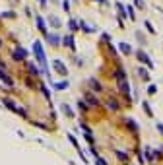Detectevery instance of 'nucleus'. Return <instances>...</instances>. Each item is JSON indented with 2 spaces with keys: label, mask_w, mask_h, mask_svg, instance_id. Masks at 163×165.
<instances>
[{
  "label": "nucleus",
  "mask_w": 163,
  "mask_h": 165,
  "mask_svg": "<svg viewBox=\"0 0 163 165\" xmlns=\"http://www.w3.org/2000/svg\"><path fill=\"white\" fill-rule=\"evenodd\" d=\"M55 88L56 89H66L68 88V82H58V84H55Z\"/></svg>",
  "instance_id": "nucleus-21"
},
{
  "label": "nucleus",
  "mask_w": 163,
  "mask_h": 165,
  "mask_svg": "<svg viewBox=\"0 0 163 165\" xmlns=\"http://www.w3.org/2000/svg\"><path fill=\"white\" fill-rule=\"evenodd\" d=\"M47 37H49V43H51V45H58V35L51 33V35H47Z\"/></svg>",
  "instance_id": "nucleus-16"
},
{
  "label": "nucleus",
  "mask_w": 163,
  "mask_h": 165,
  "mask_svg": "<svg viewBox=\"0 0 163 165\" xmlns=\"http://www.w3.org/2000/svg\"><path fill=\"white\" fill-rule=\"evenodd\" d=\"M126 124H128L130 128H132V132H134V134H136V132H138V124H136V122H134L132 119H126Z\"/></svg>",
  "instance_id": "nucleus-14"
},
{
  "label": "nucleus",
  "mask_w": 163,
  "mask_h": 165,
  "mask_svg": "<svg viewBox=\"0 0 163 165\" xmlns=\"http://www.w3.org/2000/svg\"><path fill=\"white\" fill-rule=\"evenodd\" d=\"M78 107H80L82 111H86V109H87V105H86V103H83V101L80 99V101H78Z\"/></svg>",
  "instance_id": "nucleus-24"
},
{
  "label": "nucleus",
  "mask_w": 163,
  "mask_h": 165,
  "mask_svg": "<svg viewBox=\"0 0 163 165\" xmlns=\"http://www.w3.org/2000/svg\"><path fill=\"white\" fill-rule=\"evenodd\" d=\"M78 23H80V22H76V20H70V22H68V25H70V29H72V31H76V29H78Z\"/></svg>",
  "instance_id": "nucleus-20"
},
{
  "label": "nucleus",
  "mask_w": 163,
  "mask_h": 165,
  "mask_svg": "<svg viewBox=\"0 0 163 165\" xmlns=\"http://www.w3.org/2000/svg\"><path fill=\"white\" fill-rule=\"evenodd\" d=\"M126 12H128V16H130V20H134V10H132V6H128V10H126Z\"/></svg>",
  "instance_id": "nucleus-25"
},
{
  "label": "nucleus",
  "mask_w": 163,
  "mask_h": 165,
  "mask_svg": "<svg viewBox=\"0 0 163 165\" xmlns=\"http://www.w3.org/2000/svg\"><path fill=\"white\" fill-rule=\"evenodd\" d=\"M52 66H55V70L58 72L60 76H66V74H68V68H66V64H64L62 60H58V58H56V60L52 62Z\"/></svg>",
  "instance_id": "nucleus-3"
},
{
  "label": "nucleus",
  "mask_w": 163,
  "mask_h": 165,
  "mask_svg": "<svg viewBox=\"0 0 163 165\" xmlns=\"http://www.w3.org/2000/svg\"><path fill=\"white\" fill-rule=\"evenodd\" d=\"M119 49L122 51V55H130V52H132V47H130L128 43H120V45H119Z\"/></svg>",
  "instance_id": "nucleus-9"
},
{
  "label": "nucleus",
  "mask_w": 163,
  "mask_h": 165,
  "mask_svg": "<svg viewBox=\"0 0 163 165\" xmlns=\"http://www.w3.org/2000/svg\"><path fill=\"white\" fill-rule=\"evenodd\" d=\"M35 22H37V27L43 31V33H47V25H45V20L41 18V16H37V18H35Z\"/></svg>",
  "instance_id": "nucleus-8"
},
{
  "label": "nucleus",
  "mask_w": 163,
  "mask_h": 165,
  "mask_svg": "<svg viewBox=\"0 0 163 165\" xmlns=\"http://www.w3.org/2000/svg\"><path fill=\"white\" fill-rule=\"evenodd\" d=\"M0 45H2V41H0Z\"/></svg>",
  "instance_id": "nucleus-32"
},
{
  "label": "nucleus",
  "mask_w": 163,
  "mask_h": 165,
  "mask_svg": "<svg viewBox=\"0 0 163 165\" xmlns=\"http://www.w3.org/2000/svg\"><path fill=\"white\" fill-rule=\"evenodd\" d=\"M33 52H35V56H37V60L41 64V70H43L45 74H49V70H47V56H45V51H43L41 41H35L33 43Z\"/></svg>",
  "instance_id": "nucleus-1"
},
{
  "label": "nucleus",
  "mask_w": 163,
  "mask_h": 165,
  "mask_svg": "<svg viewBox=\"0 0 163 165\" xmlns=\"http://www.w3.org/2000/svg\"><path fill=\"white\" fill-rule=\"evenodd\" d=\"M136 6H140V8H144V0H136Z\"/></svg>",
  "instance_id": "nucleus-29"
},
{
  "label": "nucleus",
  "mask_w": 163,
  "mask_h": 165,
  "mask_svg": "<svg viewBox=\"0 0 163 165\" xmlns=\"http://www.w3.org/2000/svg\"><path fill=\"white\" fill-rule=\"evenodd\" d=\"M142 107H144V111L148 113V117H154V113H151V107H150L148 101H144V103H142Z\"/></svg>",
  "instance_id": "nucleus-17"
},
{
  "label": "nucleus",
  "mask_w": 163,
  "mask_h": 165,
  "mask_svg": "<svg viewBox=\"0 0 163 165\" xmlns=\"http://www.w3.org/2000/svg\"><path fill=\"white\" fill-rule=\"evenodd\" d=\"M68 49H72V51H76V43H74V35H66L64 37V41H62Z\"/></svg>",
  "instance_id": "nucleus-6"
},
{
  "label": "nucleus",
  "mask_w": 163,
  "mask_h": 165,
  "mask_svg": "<svg viewBox=\"0 0 163 165\" xmlns=\"http://www.w3.org/2000/svg\"><path fill=\"white\" fill-rule=\"evenodd\" d=\"M86 99H87L91 105H97V103H99V101H97V97H95L93 93H86Z\"/></svg>",
  "instance_id": "nucleus-15"
},
{
  "label": "nucleus",
  "mask_w": 163,
  "mask_h": 165,
  "mask_svg": "<svg viewBox=\"0 0 163 165\" xmlns=\"http://www.w3.org/2000/svg\"><path fill=\"white\" fill-rule=\"evenodd\" d=\"M62 111H64V113H66L68 117H74V113H72V109H70V107H68V105H66V103H64V105H62Z\"/></svg>",
  "instance_id": "nucleus-19"
},
{
  "label": "nucleus",
  "mask_w": 163,
  "mask_h": 165,
  "mask_svg": "<svg viewBox=\"0 0 163 165\" xmlns=\"http://www.w3.org/2000/svg\"><path fill=\"white\" fill-rule=\"evenodd\" d=\"M89 86H91V89H95V91H101V84L97 82V80H89Z\"/></svg>",
  "instance_id": "nucleus-12"
},
{
  "label": "nucleus",
  "mask_w": 163,
  "mask_h": 165,
  "mask_svg": "<svg viewBox=\"0 0 163 165\" xmlns=\"http://www.w3.org/2000/svg\"><path fill=\"white\" fill-rule=\"evenodd\" d=\"M68 6H70V2H68V0H62V8L68 10Z\"/></svg>",
  "instance_id": "nucleus-28"
},
{
  "label": "nucleus",
  "mask_w": 163,
  "mask_h": 165,
  "mask_svg": "<svg viewBox=\"0 0 163 165\" xmlns=\"http://www.w3.org/2000/svg\"><path fill=\"white\" fill-rule=\"evenodd\" d=\"M107 105H109V107H111V109H115V111L119 109V103H117V101H115V99H109V103H107Z\"/></svg>",
  "instance_id": "nucleus-22"
},
{
  "label": "nucleus",
  "mask_w": 163,
  "mask_h": 165,
  "mask_svg": "<svg viewBox=\"0 0 163 165\" xmlns=\"http://www.w3.org/2000/svg\"><path fill=\"white\" fill-rule=\"evenodd\" d=\"M27 70L33 74V76H39V66L33 64V62H29V64H27Z\"/></svg>",
  "instance_id": "nucleus-10"
},
{
  "label": "nucleus",
  "mask_w": 163,
  "mask_h": 165,
  "mask_svg": "<svg viewBox=\"0 0 163 165\" xmlns=\"http://www.w3.org/2000/svg\"><path fill=\"white\" fill-rule=\"evenodd\" d=\"M25 56H27V51H25L23 47H18V49H14V58H16V60H23Z\"/></svg>",
  "instance_id": "nucleus-4"
},
{
  "label": "nucleus",
  "mask_w": 163,
  "mask_h": 165,
  "mask_svg": "<svg viewBox=\"0 0 163 165\" xmlns=\"http://www.w3.org/2000/svg\"><path fill=\"white\" fill-rule=\"evenodd\" d=\"M136 56H138V58H140V60H142V62H144V64H146V66H148V68H151V66H154V64H151V60H150V56H148V55H146V52H144V51H138V52H136Z\"/></svg>",
  "instance_id": "nucleus-5"
},
{
  "label": "nucleus",
  "mask_w": 163,
  "mask_h": 165,
  "mask_svg": "<svg viewBox=\"0 0 163 165\" xmlns=\"http://www.w3.org/2000/svg\"><path fill=\"white\" fill-rule=\"evenodd\" d=\"M39 4L41 6H47V0H39Z\"/></svg>",
  "instance_id": "nucleus-31"
},
{
  "label": "nucleus",
  "mask_w": 163,
  "mask_h": 165,
  "mask_svg": "<svg viewBox=\"0 0 163 165\" xmlns=\"http://www.w3.org/2000/svg\"><path fill=\"white\" fill-rule=\"evenodd\" d=\"M157 130H159L161 134H163V124H161V122H157Z\"/></svg>",
  "instance_id": "nucleus-30"
},
{
  "label": "nucleus",
  "mask_w": 163,
  "mask_h": 165,
  "mask_svg": "<svg viewBox=\"0 0 163 165\" xmlns=\"http://www.w3.org/2000/svg\"><path fill=\"white\" fill-rule=\"evenodd\" d=\"M4 105L10 109V111H14V113H18V115H22V117H27V113H25V109L22 107H18V105L14 103V99H10V97H4Z\"/></svg>",
  "instance_id": "nucleus-2"
},
{
  "label": "nucleus",
  "mask_w": 163,
  "mask_h": 165,
  "mask_svg": "<svg viewBox=\"0 0 163 165\" xmlns=\"http://www.w3.org/2000/svg\"><path fill=\"white\" fill-rule=\"evenodd\" d=\"M95 165H107V161H105L103 157H99V156H95Z\"/></svg>",
  "instance_id": "nucleus-23"
},
{
  "label": "nucleus",
  "mask_w": 163,
  "mask_h": 165,
  "mask_svg": "<svg viewBox=\"0 0 163 165\" xmlns=\"http://www.w3.org/2000/svg\"><path fill=\"white\" fill-rule=\"evenodd\" d=\"M2 72H6V64H4V62L0 60V74H2Z\"/></svg>",
  "instance_id": "nucleus-27"
},
{
  "label": "nucleus",
  "mask_w": 163,
  "mask_h": 165,
  "mask_svg": "<svg viewBox=\"0 0 163 165\" xmlns=\"http://www.w3.org/2000/svg\"><path fill=\"white\" fill-rule=\"evenodd\" d=\"M148 91H150V93H151V95H154V93H155V91H157V88H155V86H154V84H151V86H150V88H148Z\"/></svg>",
  "instance_id": "nucleus-26"
},
{
  "label": "nucleus",
  "mask_w": 163,
  "mask_h": 165,
  "mask_svg": "<svg viewBox=\"0 0 163 165\" xmlns=\"http://www.w3.org/2000/svg\"><path fill=\"white\" fill-rule=\"evenodd\" d=\"M115 153H117V157L122 161V165H128V153H124V152H120V150H115Z\"/></svg>",
  "instance_id": "nucleus-7"
},
{
  "label": "nucleus",
  "mask_w": 163,
  "mask_h": 165,
  "mask_svg": "<svg viewBox=\"0 0 163 165\" xmlns=\"http://www.w3.org/2000/svg\"><path fill=\"white\" fill-rule=\"evenodd\" d=\"M49 23L52 25V27H60V25H62V23H60V20L56 18V16H51V18H49Z\"/></svg>",
  "instance_id": "nucleus-11"
},
{
  "label": "nucleus",
  "mask_w": 163,
  "mask_h": 165,
  "mask_svg": "<svg viewBox=\"0 0 163 165\" xmlns=\"http://www.w3.org/2000/svg\"><path fill=\"white\" fill-rule=\"evenodd\" d=\"M68 140H70L72 144H74V148H76V150H82V148H80V144H78V140H76V138L72 136V134H68Z\"/></svg>",
  "instance_id": "nucleus-18"
},
{
  "label": "nucleus",
  "mask_w": 163,
  "mask_h": 165,
  "mask_svg": "<svg viewBox=\"0 0 163 165\" xmlns=\"http://www.w3.org/2000/svg\"><path fill=\"white\" fill-rule=\"evenodd\" d=\"M138 76H140L142 80H150V74H148L146 68H138Z\"/></svg>",
  "instance_id": "nucleus-13"
}]
</instances>
